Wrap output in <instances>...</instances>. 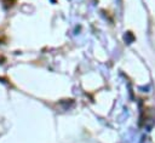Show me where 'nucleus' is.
Masks as SVG:
<instances>
[{
    "label": "nucleus",
    "instance_id": "obj_1",
    "mask_svg": "<svg viewBox=\"0 0 155 143\" xmlns=\"http://www.w3.org/2000/svg\"><path fill=\"white\" fill-rule=\"evenodd\" d=\"M1 1L4 2V5H5L6 7H11V6H13V5L16 4L17 0H1Z\"/></svg>",
    "mask_w": 155,
    "mask_h": 143
}]
</instances>
